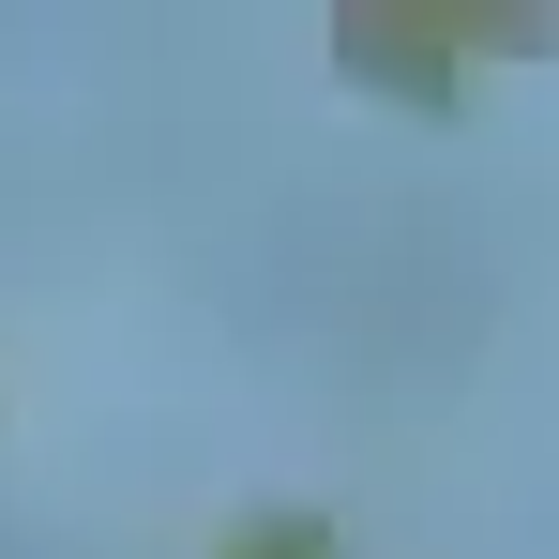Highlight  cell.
I'll use <instances>...</instances> for the list:
<instances>
[{
	"label": "cell",
	"instance_id": "cell-2",
	"mask_svg": "<svg viewBox=\"0 0 559 559\" xmlns=\"http://www.w3.org/2000/svg\"><path fill=\"white\" fill-rule=\"evenodd\" d=\"M212 559H348V545H333V530H318V514H258V530H242V545H212Z\"/></svg>",
	"mask_w": 559,
	"mask_h": 559
},
{
	"label": "cell",
	"instance_id": "cell-1",
	"mask_svg": "<svg viewBox=\"0 0 559 559\" xmlns=\"http://www.w3.org/2000/svg\"><path fill=\"white\" fill-rule=\"evenodd\" d=\"M530 46H559L545 15H333V61L378 76L393 106H454L468 61H530Z\"/></svg>",
	"mask_w": 559,
	"mask_h": 559
}]
</instances>
